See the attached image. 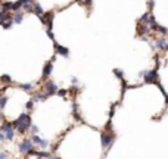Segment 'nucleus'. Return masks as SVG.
Segmentation results:
<instances>
[{"mask_svg":"<svg viewBox=\"0 0 168 159\" xmlns=\"http://www.w3.org/2000/svg\"><path fill=\"white\" fill-rule=\"evenodd\" d=\"M12 125H13V128L18 130L19 134H25L27 130L31 128L33 124H31V118H30V115H27V113H21L19 118L15 119V121L12 122Z\"/></svg>","mask_w":168,"mask_h":159,"instance_id":"obj_1","label":"nucleus"},{"mask_svg":"<svg viewBox=\"0 0 168 159\" xmlns=\"http://www.w3.org/2000/svg\"><path fill=\"white\" fill-rule=\"evenodd\" d=\"M140 77L143 78V81L151 84V83H155V80L158 78V72L156 69H151V71H142L140 72Z\"/></svg>","mask_w":168,"mask_h":159,"instance_id":"obj_2","label":"nucleus"},{"mask_svg":"<svg viewBox=\"0 0 168 159\" xmlns=\"http://www.w3.org/2000/svg\"><path fill=\"white\" fill-rule=\"evenodd\" d=\"M34 143H33V140L31 139H25L24 142H21L19 143V152L21 153H31L33 150H34Z\"/></svg>","mask_w":168,"mask_h":159,"instance_id":"obj_3","label":"nucleus"},{"mask_svg":"<svg viewBox=\"0 0 168 159\" xmlns=\"http://www.w3.org/2000/svg\"><path fill=\"white\" fill-rule=\"evenodd\" d=\"M31 140H33V143H34L36 146H38V147H40V149H43V150H46L47 147H49V142L44 140V139H41L38 134H33Z\"/></svg>","mask_w":168,"mask_h":159,"instance_id":"obj_4","label":"nucleus"},{"mask_svg":"<svg viewBox=\"0 0 168 159\" xmlns=\"http://www.w3.org/2000/svg\"><path fill=\"white\" fill-rule=\"evenodd\" d=\"M114 140H115V135L112 133H103L102 134V146H103V149L111 147L112 143H114Z\"/></svg>","mask_w":168,"mask_h":159,"instance_id":"obj_5","label":"nucleus"},{"mask_svg":"<svg viewBox=\"0 0 168 159\" xmlns=\"http://www.w3.org/2000/svg\"><path fill=\"white\" fill-rule=\"evenodd\" d=\"M58 92V85L53 83V81H46V84H44V93L47 94V96H52V94H55Z\"/></svg>","mask_w":168,"mask_h":159,"instance_id":"obj_6","label":"nucleus"},{"mask_svg":"<svg viewBox=\"0 0 168 159\" xmlns=\"http://www.w3.org/2000/svg\"><path fill=\"white\" fill-rule=\"evenodd\" d=\"M21 3H22V10L24 12H34V0H21Z\"/></svg>","mask_w":168,"mask_h":159,"instance_id":"obj_7","label":"nucleus"},{"mask_svg":"<svg viewBox=\"0 0 168 159\" xmlns=\"http://www.w3.org/2000/svg\"><path fill=\"white\" fill-rule=\"evenodd\" d=\"M52 69H53V60H49L46 65H44V68H43V78H47L50 74H52Z\"/></svg>","mask_w":168,"mask_h":159,"instance_id":"obj_8","label":"nucleus"},{"mask_svg":"<svg viewBox=\"0 0 168 159\" xmlns=\"http://www.w3.org/2000/svg\"><path fill=\"white\" fill-rule=\"evenodd\" d=\"M55 49H56V53L62 58H68L69 56V50L63 46H61V44H55Z\"/></svg>","mask_w":168,"mask_h":159,"instance_id":"obj_9","label":"nucleus"},{"mask_svg":"<svg viewBox=\"0 0 168 159\" xmlns=\"http://www.w3.org/2000/svg\"><path fill=\"white\" fill-rule=\"evenodd\" d=\"M31 155H34V156H37V158H43V159H50L52 158V155L49 153V152H46V150H33L31 152Z\"/></svg>","mask_w":168,"mask_h":159,"instance_id":"obj_10","label":"nucleus"},{"mask_svg":"<svg viewBox=\"0 0 168 159\" xmlns=\"http://www.w3.org/2000/svg\"><path fill=\"white\" fill-rule=\"evenodd\" d=\"M13 24H21V22L24 21V12L18 10V12H13Z\"/></svg>","mask_w":168,"mask_h":159,"instance_id":"obj_11","label":"nucleus"},{"mask_svg":"<svg viewBox=\"0 0 168 159\" xmlns=\"http://www.w3.org/2000/svg\"><path fill=\"white\" fill-rule=\"evenodd\" d=\"M46 97H49L46 93H37V94H34L31 99H33L34 102H41V100H46Z\"/></svg>","mask_w":168,"mask_h":159,"instance_id":"obj_12","label":"nucleus"},{"mask_svg":"<svg viewBox=\"0 0 168 159\" xmlns=\"http://www.w3.org/2000/svg\"><path fill=\"white\" fill-rule=\"evenodd\" d=\"M34 13H37L40 18L44 15V10H43V8H41L40 3H34Z\"/></svg>","mask_w":168,"mask_h":159,"instance_id":"obj_13","label":"nucleus"},{"mask_svg":"<svg viewBox=\"0 0 168 159\" xmlns=\"http://www.w3.org/2000/svg\"><path fill=\"white\" fill-rule=\"evenodd\" d=\"M21 88L24 90V92H33V90H34V84H30V83L21 84Z\"/></svg>","mask_w":168,"mask_h":159,"instance_id":"obj_14","label":"nucleus"},{"mask_svg":"<svg viewBox=\"0 0 168 159\" xmlns=\"http://www.w3.org/2000/svg\"><path fill=\"white\" fill-rule=\"evenodd\" d=\"M8 100H9V97H6V96H2V94H0V109H5V106H6Z\"/></svg>","mask_w":168,"mask_h":159,"instance_id":"obj_15","label":"nucleus"},{"mask_svg":"<svg viewBox=\"0 0 168 159\" xmlns=\"http://www.w3.org/2000/svg\"><path fill=\"white\" fill-rule=\"evenodd\" d=\"M156 31L161 33V34H164V35L168 34V28H165V27H159V25H158V27H156Z\"/></svg>","mask_w":168,"mask_h":159,"instance_id":"obj_16","label":"nucleus"},{"mask_svg":"<svg viewBox=\"0 0 168 159\" xmlns=\"http://www.w3.org/2000/svg\"><path fill=\"white\" fill-rule=\"evenodd\" d=\"M34 103H36V102H34V100H33V99H31V100H28V102H27V103H25V108H27V109H28V110H31V109H33V108H34Z\"/></svg>","mask_w":168,"mask_h":159,"instance_id":"obj_17","label":"nucleus"},{"mask_svg":"<svg viewBox=\"0 0 168 159\" xmlns=\"http://www.w3.org/2000/svg\"><path fill=\"white\" fill-rule=\"evenodd\" d=\"M58 96H61V97H66V94H68V92L66 90H58Z\"/></svg>","mask_w":168,"mask_h":159,"instance_id":"obj_18","label":"nucleus"},{"mask_svg":"<svg viewBox=\"0 0 168 159\" xmlns=\"http://www.w3.org/2000/svg\"><path fill=\"white\" fill-rule=\"evenodd\" d=\"M31 131H33V134H38V127L37 125H31Z\"/></svg>","mask_w":168,"mask_h":159,"instance_id":"obj_19","label":"nucleus"},{"mask_svg":"<svg viewBox=\"0 0 168 159\" xmlns=\"http://www.w3.org/2000/svg\"><path fill=\"white\" fill-rule=\"evenodd\" d=\"M114 72H115V74H116V77H119V78H123V74H124V72H123V71H121V69H115V71H114Z\"/></svg>","mask_w":168,"mask_h":159,"instance_id":"obj_20","label":"nucleus"},{"mask_svg":"<svg viewBox=\"0 0 168 159\" xmlns=\"http://www.w3.org/2000/svg\"><path fill=\"white\" fill-rule=\"evenodd\" d=\"M0 159H8V152H0Z\"/></svg>","mask_w":168,"mask_h":159,"instance_id":"obj_21","label":"nucleus"},{"mask_svg":"<svg viewBox=\"0 0 168 159\" xmlns=\"http://www.w3.org/2000/svg\"><path fill=\"white\" fill-rule=\"evenodd\" d=\"M5 140H6V137H5V134H3L2 131H0V143H3Z\"/></svg>","mask_w":168,"mask_h":159,"instance_id":"obj_22","label":"nucleus"},{"mask_svg":"<svg viewBox=\"0 0 168 159\" xmlns=\"http://www.w3.org/2000/svg\"><path fill=\"white\" fill-rule=\"evenodd\" d=\"M0 80H3V81H10V77H9V75H3Z\"/></svg>","mask_w":168,"mask_h":159,"instance_id":"obj_23","label":"nucleus"},{"mask_svg":"<svg viewBox=\"0 0 168 159\" xmlns=\"http://www.w3.org/2000/svg\"><path fill=\"white\" fill-rule=\"evenodd\" d=\"M71 81H72L74 84H78V78L77 77H72V80H71Z\"/></svg>","mask_w":168,"mask_h":159,"instance_id":"obj_24","label":"nucleus"},{"mask_svg":"<svg viewBox=\"0 0 168 159\" xmlns=\"http://www.w3.org/2000/svg\"><path fill=\"white\" fill-rule=\"evenodd\" d=\"M2 118H3V113H2V109H0V121H2Z\"/></svg>","mask_w":168,"mask_h":159,"instance_id":"obj_25","label":"nucleus"},{"mask_svg":"<svg viewBox=\"0 0 168 159\" xmlns=\"http://www.w3.org/2000/svg\"><path fill=\"white\" fill-rule=\"evenodd\" d=\"M50 159H59V158H53V156H52V158H50Z\"/></svg>","mask_w":168,"mask_h":159,"instance_id":"obj_26","label":"nucleus"}]
</instances>
